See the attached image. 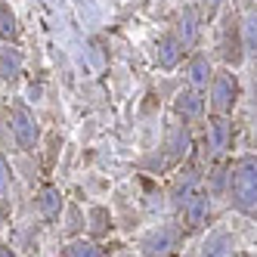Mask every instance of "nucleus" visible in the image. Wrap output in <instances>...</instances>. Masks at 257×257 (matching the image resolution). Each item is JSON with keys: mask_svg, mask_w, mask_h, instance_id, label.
<instances>
[{"mask_svg": "<svg viewBox=\"0 0 257 257\" xmlns=\"http://www.w3.org/2000/svg\"><path fill=\"white\" fill-rule=\"evenodd\" d=\"M68 257H96V254H93V251H81V245H75Z\"/></svg>", "mask_w": 257, "mask_h": 257, "instance_id": "9b49d317", "label": "nucleus"}, {"mask_svg": "<svg viewBox=\"0 0 257 257\" xmlns=\"http://www.w3.org/2000/svg\"><path fill=\"white\" fill-rule=\"evenodd\" d=\"M189 78H192V84H208V78H211V65H208V59H192V68H189Z\"/></svg>", "mask_w": 257, "mask_h": 257, "instance_id": "6e6552de", "label": "nucleus"}, {"mask_svg": "<svg viewBox=\"0 0 257 257\" xmlns=\"http://www.w3.org/2000/svg\"><path fill=\"white\" fill-rule=\"evenodd\" d=\"M19 65H22V59H19V53L16 50H4V56H0V68H4V75L10 78V75H16V71H19Z\"/></svg>", "mask_w": 257, "mask_h": 257, "instance_id": "1a4fd4ad", "label": "nucleus"}, {"mask_svg": "<svg viewBox=\"0 0 257 257\" xmlns=\"http://www.w3.org/2000/svg\"><path fill=\"white\" fill-rule=\"evenodd\" d=\"M180 53H183V44H180L177 34H164V38L158 41V62H161L164 68H171V65L177 62Z\"/></svg>", "mask_w": 257, "mask_h": 257, "instance_id": "20e7f679", "label": "nucleus"}, {"mask_svg": "<svg viewBox=\"0 0 257 257\" xmlns=\"http://www.w3.org/2000/svg\"><path fill=\"white\" fill-rule=\"evenodd\" d=\"M183 108H186V112H198V102H195V96H180V112H183Z\"/></svg>", "mask_w": 257, "mask_h": 257, "instance_id": "9d476101", "label": "nucleus"}, {"mask_svg": "<svg viewBox=\"0 0 257 257\" xmlns=\"http://www.w3.org/2000/svg\"><path fill=\"white\" fill-rule=\"evenodd\" d=\"M7 192V168H4V161H0V195Z\"/></svg>", "mask_w": 257, "mask_h": 257, "instance_id": "f8f14e48", "label": "nucleus"}, {"mask_svg": "<svg viewBox=\"0 0 257 257\" xmlns=\"http://www.w3.org/2000/svg\"><path fill=\"white\" fill-rule=\"evenodd\" d=\"M19 34V25H16V13L10 10V4L0 0V38L4 41H13Z\"/></svg>", "mask_w": 257, "mask_h": 257, "instance_id": "39448f33", "label": "nucleus"}, {"mask_svg": "<svg viewBox=\"0 0 257 257\" xmlns=\"http://www.w3.org/2000/svg\"><path fill=\"white\" fill-rule=\"evenodd\" d=\"M242 38H245V47H248L251 53H257V13H248V16H245Z\"/></svg>", "mask_w": 257, "mask_h": 257, "instance_id": "0eeeda50", "label": "nucleus"}, {"mask_svg": "<svg viewBox=\"0 0 257 257\" xmlns=\"http://www.w3.org/2000/svg\"><path fill=\"white\" fill-rule=\"evenodd\" d=\"M16 134H19V140H22V146H31V140H34V121H31V115L25 112V108H19L16 112Z\"/></svg>", "mask_w": 257, "mask_h": 257, "instance_id": "423d86ee", "label": "nucleus"}, {"mask_svg": "<svg viewBox=\"0 0 257 257\" xmlns=\"http://www.w3.org/2000/svg\"><path fill=\"white\" fill-rule=\"evenodd\" d=\"M177 38H180L183 47H192V44H195V38H198V10H195V7H186V10H183Z\"/></svg>", "mask_w": 257, "mask_h": 257, "instance_id": "7ed1b4c3", "label": "nucleus"}, {"mask_svg": "<svg viewBox=\"0 0 257 257\" xmlns=\"http://www.w3.org/2000/svg\"><path fill=\"white\" fill-rule=\"evenodd\" d=\"M232 102H235V78L229 71H220L217 81H214V105L220 112H226Z\"/></svg>", "mask_w": 257, "mask_h": 257, "instance_id": "f03ea898", "label": "nucleus"}, {"mask_svg": "<svg viewBox=\"0 0 257 257\" xmlns=\"http://www.w3.org/2000/svg\"><path fill=\"white\" fill-rule=\"evenodd\" d=\"M235 201L245 211L254 208V201H257V164L254 161H245L235 174Z\"/></svg>", "mask_w": 257, "mask_h": 257, "instance_id": "f257e3e1", "label": "nucleus"}]
</instances>
